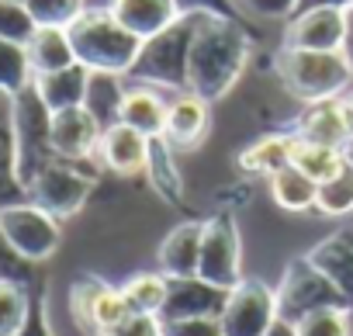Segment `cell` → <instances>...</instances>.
Returning a JSON list of instances; mask_svg holds the SVG:
<instances>
[{"mask_svg":"<svg viewBox=\"0 0 353 336\" xmlns=\"http://www.w3.org/2000/svg\"><path fill=\"white\" fill-rule=\"evenodd\" d=\"M246 63V39L229 21H208L191 32L184 83L191 94L212 101L225 94Z\"/></svg>","mask_w":353,"mask_h":336,"instance_id":"cell-1","label":"cell"},{"mask_svg":"<svg viewBox=\"0 0 353 336\" xmlns=\"http://www.w3.org/2000/svg\"><path fill=\"white\" fill-rule=\"evenodd\" d=\"M66 32H70L77 63L90 73H108V77L135 70L145 46L128 28H121L111 11H101V8H87Z\"/></svg>","mask_w":353,"mask_h":336,"instance_id":"cell-2","label":"cell"},{"mask_svg":"<svg viewBox=\"0 0 353 336\" xmlns=\"http://www.w3.org/2000/svg\"><path fill=\"white\" fill-rule=\"evenodd\" d=\"M277 73L284 87L305 104L339 101V94L353 83V59L346 52H305L284 49L277 56Z\"/></svg>","mask_w":353,"mask_h":336,"instance_id":"cell-3","label":"cell"},{"mask_svg":"<svg viewBox=\"0 0 353 336\" xmlns=\"http://www.w3.org/2000/svg\"><path fill=\"white\" fill-rule=\"evenodd\" d=\"M0 239L25 260H49L59 250L63 229L56 215H49L32 201V205L0 208Z\"/></svg>","mask_w":353,"mask_h":336,"instance_id":"cell-4","label":"cell"},{"mask_svg":"<svg viewBox=\"0 0 353 336\" xmlns=\"http://www.w3.org/2000/svg\"><path fill=\"white\" fill-rule=\"evenodd\" d=\"M225 336H267L277 322V291L263 281L243 277L225 298L219 312Z\"/></svg>","mask_w":353,"mask_h":336,"instance_id":"cell-5","label":"cell"},{"mask_svg":"<svg viewBox=\"0 0 353 336\" xmlns=\"http://www.w3.org/2000/svg\"><path fill=\"white\" fill-rule=\"evenodd\" d=\"M198 281H205L208 288H215L222 295H229L243 281V274H239V233L229 219L205 222Z\"/></svg>","mask_w":353,"mask_h":336,"instance_id":"cell-6","label":"cell"},{"mask_svg":"<svg viewBox=\"0 0 353 336\" xmlns=\"http://www.w3.org/2000/svg\"><path fill=\"white\" fill-rule=\"evenodd\" d=\"M350 35V18L343 8H308L298 11L288 25L284 49H305V52H343Z\"/></svg>","mask_w":353,"mask_h":336,"instance_id":"cell-7","label":"cell"},{"mask_svg":"<svg viewBox=\"0 0 353 336\" xmlns=\"http://www.w3.org/2000/svg\"><path fill=\"white\" fill-rule=\"evenodd\" d=\"M101 135H104V125L83 104L49 115V149H52V156H59L66 163H80V159L94 156L101 146Z\"/></svg>","mask_w":353,"mask_h":336,"instance_id":"cell-8","label":"cell"},{"mask_svg":"<svg viewBox=\"0 0 353 336\" xmlns=\"http://www.w3.org/2000/svg\"><path fill=\"white\" fill-rule=\"evenodd\" d=\"M87 181L73 170V166H63V163H49L46 170L28 184V195H32V201L39 205V208H46L49 215H56V219H66V215H73L80 205H83V198H87Z\"/></svg>","mask_w":353,"mask_h":336,"instance_id":"cell-9","label":"cell"},{"mask_svg":"<svg viewBox=\"0 0 353 336\" xmlns=\"http://www.w3.org/2000/svg\"><path fill=\"white\" fill-rule=\"evenodd\" d=\"M149 152H152V139H145L142 132L128 128L125 121H111L104 125L97 156L108 170L114 174H142L149 166Z\"/></svg>","mask_w":353,"mask_h":336,"instance_id":"cell-10","label":"cell"},{"mask_svg":"<svg viewBox=\"0 0 353 336\" xmlns=\"http://www.w3.org/2000/svg\"><path fill=\"white\" fill-rule=\"evenodd\" d=\"M108 11L142 42H152L176 25V0H111Z\"/></svg>","mask_w":353,"mask_h":336,"instance_id":"cell-11","label":"cell"},{"mask_svg":"<svg viewBox=\"0 0 353 336\" xmlns=\"http://www.w3.org/2000/svg\"><path fill=\"white\" fill-rule=\"evenodd\" d=\"M201 236H205V222H184L163 239V246H159L163 277H170V281H198Z\"/></svg>","mask_w":353,"mask_h":336,"instance_id":"cell-12","label":"cell"},{"mask_svg":"<svg viewBox=\"0 0 353 336\" xmlns=\"http://www.w3.org/2000/svg\"><path fill=\"white\" fill-rule=\"evenodd\" d=\"M208 101L184 90L170 101V111H166V132H163V142L166 146H181V149H191L205 139L208 132Z\"/></svg>","mask_w":353,"mask_h":336,"instance_id":"cell-13","label":"cell"},{"mask_svg":"<svg viewBox=\"0 0 353 336\" xmlns=\"http://www.w3.org/2000/svg\"><path fill=\"white\" fill-rule=\"evenodd\" d=\"M298 139L305 142H315V146H332V149H343L353 135V125H350V115H346V104L343 101H322V104H308V111L301 115L298 121Z\"/></svg>","mask_w":353,"mask_h":336,"instance_id":"cell-14","label":"cell"},{"mask_svg":"<svg viewBox=\"0 0 353 336\" xmlns=\"http://www.w3.org/2000/svg\"><path fill=\"white\" fill-rule=\"evenodd\" d=\"M87 87H90V70H83L80 63L70 66V70L46 73V77L32 80V94L39 97V104L49 115L66 111V108H80L87 101Z\"/></svg>","mask_w":353,"mask_h":336,"instance_id":"cell-15","label":"cell"},{"mask_svg":"<svg viewBox=\"0 0 353 336\" xmlns=\"http://www.w3.org/2000/svg\"><path fill=\"white\" fill-rule=\"evenodd\" d=\"M166 111H170V101L152 90V87H132L125 90L121 104H118V121H125L128 128L142 132L145 139H163L166 132Z\"/></svg>","mask_w":353,"mask_h":336,"instance_id":"cell-16","label":"cell"},{"mask_svg":"<svg viewBox=\"0 0 353 336\" xmlns=\"http://www.w3.org/2000/svg\"><path fill=\"white\" fill-rule=\"evenodd\" d=\"M308 260L319 274H325L343 305H353V233H336L332 239L319 243V250Z\"/></svg>","mask_w":353,"mask_h":336,"instance_id":"cell-17","label":"cell"},{"mask_svg":"<svg viewBox=\"0 0 353 336\" xmlns=\"http://www.w3.org/2000/svg\"><path fill=\"white\" fill-rule=\"evenodd\" d=\"M25 52H28V63H32V73L35 77H46V73H59V70L77 66L73 42H70V32L66 28H35V35L25 42Z\"/></svg>","mask_w":353,"mask_h":336,"instance_id":"cell-18","label":"cell"},{"mask_svg":"<svg viewBox=\"0 0 353 336\" xmlns=\"http://www.w3.org/2000/svg\"><path fill=\"white\" fill-rule=\"evenodd\" d=\"M291 149H294V135H263L256 139L250 149L239 152V166L246 174H260V177H274L277 170L291 166Z\"/></svg>","mask_w":353,"mask_h":336,"instance_id":"cell-19","label":"cell"},{"mask_svg":"<svg viewBox=\"0 0 353 336\" xmlns=\"http://www.w3.org/2000/svg\"><path fill=\"white\" fill-rule=\"evenodd\" d=\"M291 166H294V170H301L308 181L325 184V181H332L336 174H343V170H346V159H343V149L315 146V142H305V139H298V135H294Z\"/></svg>","mask_w":353,"mask_h":336,"instance_id":"cell-20","label":"cell"},{"mask_svg":"<svg viewBox=\"0 0 353 336\" xmlns=\"http://www.w3.org/2000/svg\"><path fill=\"white\" fill-rule=\"evenodd\" d=\"M267 188H270L274 205L284 208V212H312L315 198H319V184L308 181L301 170H294V166H284L274 177H267Z\"/></svg>","mask_w":353,"mask_h":336,"instance_id":"cell-21","label":"cell"},{"mask_svg":"<svg viewBox=\"0 0 353 336\" xmlns=\"http://www.w3.org/2000/svg\"><path fill=\"white\" fill-rule=\"evenodd\" d=\"M121 295L135 315H163L170 302V277L163 274H135L121 284Z\"/></svg>","mask_w":353,"mask_h":336,"instance_id":"cell-22","label":"cell"},{"mask_svg":"<svg viewBox=\"0 0 353 336\" xmlns=\"http://www.w3.org/2000/svg\"><path fill=\"white\" fill-rule=\"evenodd\" d=\"M32 80H35V73H32L25 46L0 39V90L25 94V90H32Z\"/></svg>","mask_w":353,"mask_h":336,"instance_id":"cell-23","label":"cell"},{"mask_svg":"<svg viewBox=\"0 0 353 336\" xmlns=\"http://www.w3.org/2000/svg\"><path fill=\"white\" fill-rule=\"evenodd\" d=\"M28 329V295L21 284L0 277V336H21Z\"/></svg>","mask_w":353,"mask_h":336,"instance_id":"cell-24","label":"cell"},{"mask_svg":"<svg viewBox=\"0 0 353 336\" xmlns=\"http://www.w3.org/2000/svg\"><path fill=\"white\" fill-rule=\"evenodd\" d=\"M294 326V336H353L350 333V312L346 305H325L308 315H301Z\"/></svg>","mask_w":353,"mask_h":336,"instance_id":"cell-25","label":"cell"},{"mask_svg":"<svg viewBox=\"0 0 353 336\" xmlns=\"http://www.w3.org/2000/svg\"><path fill=\"white\" fill-rule=\"evenodd\" d=\"M315 212H322V215H329V219H346V215H353V170H350V166H346L343 174H336L332 181L319 184Z\"/></svg>","mask_w":353,"mask_h":336,"instance_id":"cell-26","label":"cell"},{"mask_svg":"<svg viewBox=\"0 0 353 336\" xmlns=\"http://www.w3.org/2000/svg\"><path fill=\"white\" fill-rule=\"evenodd\" d=\"M35 28H70L87 8L83 0H21Z\"/></svg>","mask_w":353,"mask_h":336,"instance_id":"cell-27","label":"cell"},{"mask_svg":"<svg viewBox=\"0 0 353 336\" xmlns=\"http://www.w3.org/2000/svg\"><path fill=\"white\" fill-rule=\"evenodd\" d=\"M149 181L156 184L159 195L166 198H181V170L173 166V156H170V146L163 139H152V152H149V166H145Z\"/></svg>","mask_w":353,"mask_h":336,"instance_id":"cell-28","label":"cell"},{"mask_svg":"<svg viewBox=\"0 0 353 336\" xmlns=\"http://www.w3.org/2000/svg\"><path fill=\"white\" fill-rule=\"evenodd\" d=\"M32 35H35V21L21 0H0V39L25 46Z\"/></svg>","mask_w":353,"mask_h":336,"instance_id":"cell-29","label":"cell"},{"mask_svg":"<svg viewBox=\"0 0 353 336\" xmlns=\"http://www.w3.org/2000/svg\"><path fill=\"white\" fill-rule=\"evenodd\" d=\"M163 336H225L219 315H184L163 319Z\"/></svg>","mask_w":353,"mask_h":336,"instance_id":"cell-30","label":"cell"},{"mask_svg":"<svg viewBox=\"0 0 353 336\" xmlns=\"http://www.w3.org/2000/svg\"><path fill=\"white\" fill-rule=\"evenodd\" d=\"M104 336H163V319L159 315H128L121 326H114Z\"/></svg>","mask_w":353,"mask_h":336,"instance_id":"cell-31","label":"cell"},{"mask_svg":"<svg viewBox=\"0 0 353 336\" xmlns=\"http://www.w3.org/2000/svg\"><path fill=\"white\" fill-rule=\"evenodd\" d=\"M267 336H294V326H291L288 319H281V315H277V322L270 326V333H267Z\"/></svg>","mask_w":353,"mask_h":336,"instance_id":"cell-32","label":"cell"},{"mask_svg":"<svg viewBox=\"0 0 353 336\" xmlns=\"http://www.w3.org/2000/svg\"><path fill=\"white\" fill-rule=\"evenodd\" d=\"M343 159H346V166L353 170V135H350V142L343 146Z\"/></svg>","mask_w":353,"mask_h":336,"instance_id":"cell-33","label":"cell"}]
</instances>
